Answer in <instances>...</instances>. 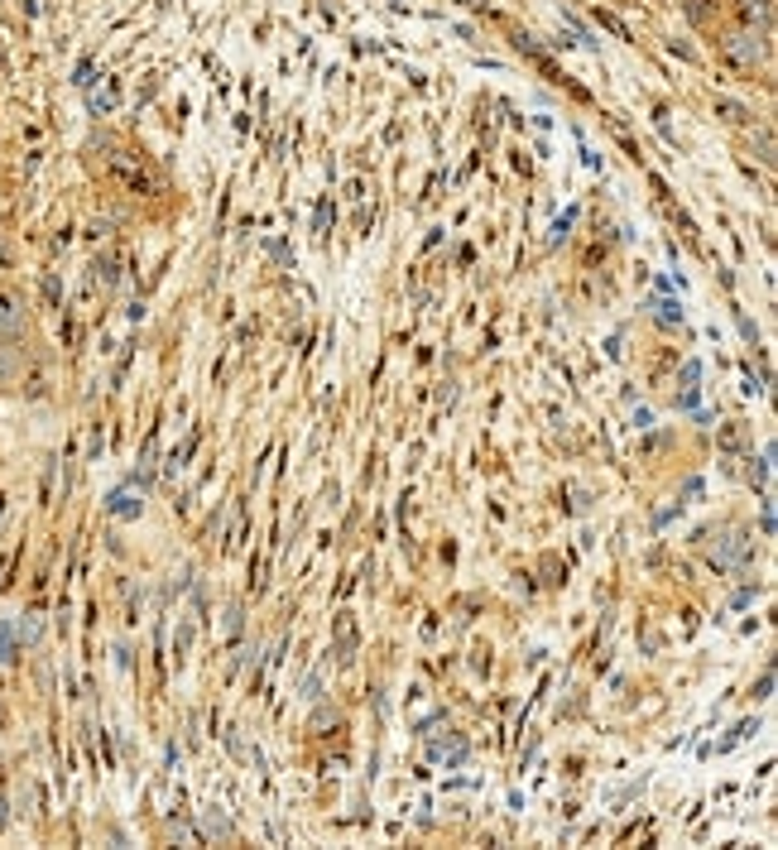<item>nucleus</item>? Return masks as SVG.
I'll list each match as a JSON object with an SVG mask.
<instances>
[{
    "label": "nucleus",
    "mask_w": 778,
    "mask_h": 850,
    "mask_svg": "<svg viewBox=\"0 0 778 850\" xmlns=\"http://www.w3.org/2000/svg\"><path fill=\"white\" fill-rule=\"evenodd\" d=\"M721 49H726V58H730L735 67H745V73H755V67L764 63V53H769V44H764V39H755L749 30L726 34V39H721Z\"/></svg>",
    "instance_id": "f257e3e1"
},
{
    "label": "nucleus",
    "mask_w": 778,
    "mask_h": 850,
    "mask_svg": "<svg viewBox=\"0 0 778 850\" xmlns=\"http://www.w3.org/2000/svg\"><path fill=\"white\" fill-rule=\"evenodd\" d=\"M712 557H716V567H740L745 557H749V538L735 528V534H726V543H721V548H712Z\"/></svg>",
    "instance_id": "f03ea898"
},
{
    "label": "nucleus",
    "mask_w": 778,
    "mask_h": 850,
    "mask_svg": "<svg viewBox=\"0 0 778 850\" xmlns=\"http://www.w3.org/2000/svg\"><path fill=\"white\" fill-rule=\"evenodd\" d=\"M721 116L735 120V125H745V120H749V111H745V106H735V102H721Z\"/></svg>",
    "instance_id": "7ed1b4c3"
},
{
    "label": "nucleus",
    "mask_w": 778,
    "mask_h": 850,
    "mask_svg": "<svg viewBox=\"0 0 778 850\" xmlns=\"http://www.w3.org/2000/svg\"><path fill=\"white\" fill-rule=\"evenodd\" d=\"M740 5H745V15H749V20H755V15H759V20H769V0H740Z\"/></svg>",
    "instance_id": "20e7f679"
},
{
    "label": "nucleus",
    "mask_w": 778,
    "mask_h": 850,
    "mask_svg": "<svg viewBox=\"0 0 778 850\" xmlns=\"http://www.w3.org/2000/svg\"><path fill=\"white\" fill-rule=\"evenodd\" d=\"M15 323H20V317H15V308H10L5 298H0V327H15Z\"/></svg>",
    "instance_id": "39448f33"
},
{
    "label": "nucleus",
    "mask_w": 778,
    "mask_h": 850,
    "mask_svg": "<svg viewBox=\"0 0 778 850\" xmlns=\"http://www.w3.org/2000/svg\"><path fill=\"white\" fill-rule=\"evenodd\" d=\"M466 5H471V0H466Z\"/></svg>",
    "instance_id": "423d86ee"
}]
</instances>
